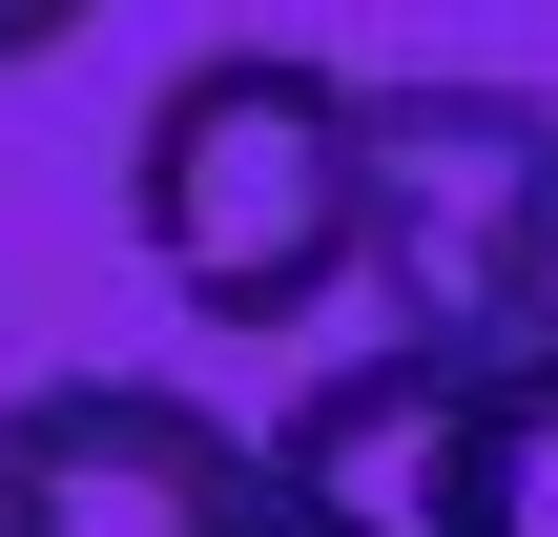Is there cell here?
Listing matches in <instances>:
<instances>
[{
    "label": "cell",
    "instance_id": "cell-1",
    "mask_svg": "<svg viewBox=\"0 0 558 537\" xmlns=\"http://www.w3.org/2000/svg\"><path fill=\"white\" fill-rule=\"evenodd\" d=\"M124 207H145V269L228 331H290L352 290V228H373V145H352V83L290 62V41H228L145 103L124 145Z\"/></svg>",
    "mask_w": 558,
    "mask_h": 537
},
{
    "label": "cell",
    "instance_id": "cell-2",
    "mask_svg": "<svg viewBox=\"0 0 558 537\" xmlns=\"http://www.w3.org/2000/svg\"><path fill=\"white\" fill-rule=\"evenodd\" d=\"M352 145H373L352 290L393 310L373 352L518 373V269H538V207H558V103H518V83H352Z\"/></svg>",
    "mask_w": 558,
    "mask_h": 537
},
{
    "label": "cell",
    "instance_id": "cell-3",
    "mask_svg": "<svg viewBox=\"0 0 558 537\" xmlns=\"http://www.w3.org/2000/svg\"><path fill=\"white\" fill-rule=\"evenodd\" d=\"M269 517V455L166 393V373H62V393H0V537H248Z\"/></svg>",
    "mask_w": 558,
    "mask_h": 537
},
{
    "label": "cell",
    "instance_id": "cell-4",
    "mask_svg": "<svg viewBox=\"0 0 558 537\" xmlns=\"http://www.w3.org/2000/svg\"><path fill=\"white\" fill-rule=\"evenodd\" d=\"M248 455H269V517L290 537H456V497H476V373L352 352V373H311Z\"/></svg>",
    "mask_w": 558,
    "mask_h": 537
},
{
    "label": "cell",
    "instance_id": "cell-5",
    "mask_svg": "<svg viewBox=\"0 0 558 537\" xmlns=\"http://www.w3.org/2000/svg\"><path fill=\"white\" fill-rule=\"evenodd\" d=\"M456 537H558V352L476 373V497H456Z\"/></svg>",
    "mask_w": 558,
    "mask_h": 537
},
{
    "label": "cell",
    "instance_id": "cell-6",
    "mask_svg": "<svg viewBox=\"0 0 558 537\" xmlns=\"http://www.w3.org/2000/svg\"><path fill=\"white\" fill-rule=\"evenodd\" d=\"M518 352H558V207H538V269H518Z\"/></svg>",
    "mask_w": 558,
    "mask_h": 537
},
{
    "label": "cell",
    "instance_id": "cell-7",
    "mask_svg": "<svg viewBox=\"0 0 558 537\" xmlns=\"http://www.w3.org/2000/svg\"><path fill=\"white\" fill-rule=\"evenodd\" d=\"M41 41H83V0H0V62H41Z\"/></svg>",
    "mask_w": 558,
    "mask_h": 537
},
{
    "label": "cell",
    "instance_id": "cell-8",
    "mask_svg": "<svg viewBox=\"0 0 558 537\" xmlns=\"http://www.w3.org/2000/svg\"><path fill=\"white\" fill-rule=\"evenodd\" d=\"M248 537H290V517H248Z\"/></svg>",
    "mask_w": 558,
    "mask_h": 537
}]
</instances>
